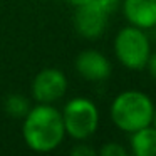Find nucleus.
<instances>
[{
    "mask_svg": "<svg viewBox=\"0 0 156 156\" xmlns=\"http://www.w3.org/2000/svg\"><path fill=\"white\" fill-rule=\"evenodd\" d=\"M22 136L25 144L37 153H49L55 149L66 136L62 112L51 104L39 102L25 114Z\"/></svg>",
    "mask_w": 156,
    "mask_h": 156,
    "instance_id": "nucleus-1",
    "label": "nucleus"
},
{
    "mask_svg": "<svg viewBox=\"0 0 156 156\" xmlns=\"http://www.w3.org/2000/svg\"><path fill=\"white\" fill-rule=\"evenodd\" d=\"M111 119L116 128L124 133H134L138 129L149 126L154 114L153 99L141 91H124L114 98L109 109Z\"/></svg>",
    "mask_w": 156,
    "mask_h": 156,
    "instance_id": "nucleus-2",
    "label": "nucleus"
},
{
    "mask_svg": "<svg viewBox=\"0 0 156 156\" xmlns=\"http://www.w3.org/2000/svg\"><path fill=\"white\" fill-rule=\"evenodd\" d=\"M116 59L129 71L146 69L151 55V44L144 30L134 25L122 27L114 37Z\"/></svg>",
    "mask_w": 156,
    "mask_h": 156,
    "instance_id": "nucleus-3",
    "label": "nucleus"
},
{
    "mask_svg": "<svg viewBox=\"0 0 156 156\" xmlns=\"http://www.w3.org/2000/svg\"><path fill=\"white\" fill-rule=\"evenodd\" d=\"M66 134L76 141L91 138L99 126V109L91 99L74 98L64 106L62 111Z\"/></svg>",
    "mask_w": 156,
    "mask_h": 156,
    "instance_id": "nucleus-4",
    "label": "nucleus"
},
{
    "mask_svg": "<svg viewBox=\"0 0 156 156\" xmlns=\"http://www.w3.org/2000/svg\"><path fill=\"white\" fill-rule=\"evenodd\" d=\"M121 0H92L86 5L76 7L74 27L79 35L96 41L104 34L108 20L119 9Z\"/></svg>",
    "mask_w": 156,
    "mask_h": 156,
    "instance_id": "nucleus-5",
    "label": "nucleus"
},
{
    "mask_svg": "<svg viewBox=\"0 0 156 156\" xmlns=\"http://www.w3.org/2000/svg\"><path fill=\"white\" fill-rule=\"evenodd\" d=\"M67 91V79L64 72L54 67L42 69L32 81V98L41 104L59 101Z\"/></svg>",
    "mask_w": 156,
    "mask_h": 156,
    "instance_id": "nucleus-6",
    "label": "nucleus"
},
{
    "mask_svg": "<svg viewBox=\"0 0 156 156\" xmlns=\"http://www.w3.org/2000/svg\"><path fill=\"white\" fill-rule=\"evenodd\" d=\"M74 66H76V71L79 72V76L91 82L106 81L111 76V71H112L109 59L104 54H101L98 51H92V49L82 51L76 57Z\"/></svg>",
    "mask_w": 156,
    "mask_h": 156,
    "instance_id": "nucleus-7",
    "label": "nucleus"
},
{
    "mask_svg": "<svg viewBox=\"0 0 156 156\" xmlns=\"http://www.w3.org/2000/svg\"><path fill=\"white\" fill-rule=\"evenodd\" d=\"M121 9L129 25L143 30L156 25V0H122Z\"/></svg>",
    "mask_w": 156,
    "mask_h": 156,
    "instance_id": "nucleus-8",
    "label": "nucleus"
},
{
    "mask_svg": "<svg viewBox=\"0 0 156 156\" xmlns=\"http://www.w3.org/2000/svg\"><path fill=\"white\" fill-rule=\"evenodd\" d=\"M129 144L136 156H156V129L149 124L131 133Z\"/></svg>",
    "mask_w": 156,
    "mask_h": 156,
    "instance_id": "nucleus-9",
    "label": "nucleus"
},
{
    "mask_svg": "<svg viewBox=\"0 0 156 156\" xmlns=\"http://www.w3.org/2000/svg\"><path fill=\"white\" fill-rule=\"evenodd\" d=\"M4 109L10 118L14 119H24L25 114L30 111L29 99L22 94H10L4 101Z\"/></svg>",
    "mask_w": 156,
    "mask_h": 156,
    "instance_id": "nucleus-10",
    "label": "nucleus"
},
{
    "mask_svg": "<svg viewBox=\"0 0 156 156\" xmlns=\"http://www.w3.org/2000/svg\"><path fill=\"white\" fill-rule=\"evenodd\" d=\"M99 154L101 156H128L129 151L119 143H106L99 148Z\"/></svg>",
    "mask_w": 156,
    "mask_h": 156,
    "instance_id": "nucleus-11",
    "label": "nucleus"
},
{
    "mask_svg": "<svg viewBox=\"0 0 156 156\" xmlns=\"http://www.w3.org/2000/svg\"><path fill=\"white\" fill-rule=\"evenodd\" d=\"M96 153L98 151H96L94 148L84 144V143H79L77 146H74V148L71 149V154H74V156H94Z\"/></svg>",
    "mask_w": 156,
    "mask_h": 156,
    "instance_id": "nucleus-12",
    "label": "nucleus"
},
{
    "mask_svg": "<svg viewBox=\"0 0 156 156\" xmlns=\"http://www.w3.org/2000/svg\"><path fill=\"white\" fill-rule=\"evenodd\" d=\"M146 69L149 71V74H151V77L156 81V52H154V54H151V55H149V59H148V64H146Z\"/></svg>",
    "mask_w": 156,
    "mask_h": 156,
    "instance_id": "nucleus-13",
    "label": "nucleus"
},
{
    "mask_svg": "<svg viewBox=\"0 0 156 156\" xmlns=\"http://www.w3.org/2000/svg\"><path fill=\"white\" fill-rule=\"evenodd\" d=\"M66 2L74 5V7H81V5H86V4H89V2H92V0H66Z\"/></svg>",
    "mask_w": 156,
    "mask_h": 156,
    "instance_id": "nucleus-14",
    "label": "nucleus"
},
{
    "mask_svg": "<svg viewBox=\"0 0 156 156\" xmlns=\"http://www.w3.org/2000/svg\"><path fill=\"white\" fill-rule=\"evenodd\" d=\"M151 126L156 129V109H154V114H153V121H151Z\"/></svg>",
    "mask_w": 156,
    "mask_h": 156,
    "instance_id": "nucleus-15",
    "label": "nucleus"
},
{
    "mask_svg": "<svg viewBox=\"0 0 156 156\" xmlns=\"http://www.w3.org/2000/svg\"><path fill=\"white\" fill-rule=\"evenodd\" d=\"M153 37H154V41H156V25L153 27Z\"/></svg>",
    "mask_w": 156,
    "mask_h": 156,
    "instance_id": "nucleus-16",
    "label": "nucleus"
}]
</instances>
